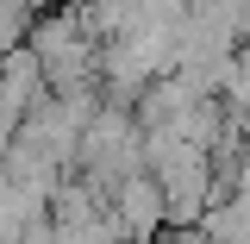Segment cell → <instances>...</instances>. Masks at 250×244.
<instances>
[{
	"instance_id": "6da1fadb",
	"label": "cell",
	"mask_w": 250,
	"mask_h": 244,
	"mask_svg": "<svg viewBox=\"0 0 250 244\" xmlns=\"http://www.w3.org/2000/svg\"><path fill=\"white\" fill-rule=\"evenodd\" d=\"M113 225H119V238H131V244H144V238H156L163 225H169V213H163V188H156V176L150 169H131V176H119L113 182Z\"/></svg>"
}]
</instances>
